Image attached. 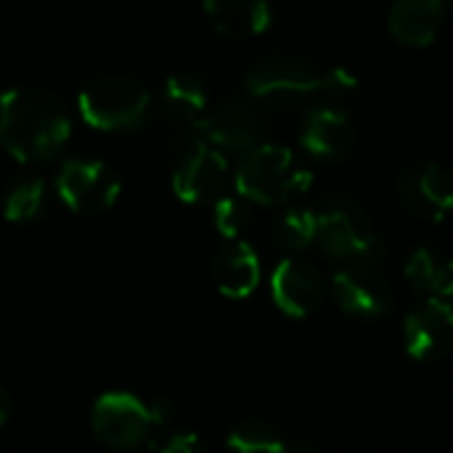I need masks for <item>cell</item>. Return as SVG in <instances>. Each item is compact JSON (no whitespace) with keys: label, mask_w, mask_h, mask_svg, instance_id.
Instances as JSON below:
<instances>
[{"label":"cell","mask_w":453,"mask_h":453,"mask_svg":"<svg viewBox=\"0 0 453 453\" xmlns=\"http://www.w3.org/2000/svg\"><path fill=\"white\" fill-rule=\"evenodd\" d=\"M358 85L356 74L342 66L316 69L300 56H271L257 61L247 72V90L252 96H289L313 90H353Z\"/></svg>","instance_id":"cell-4"},{"label":"cell","mask_w":453,"mask_h":453,"mask_svg":"<svg viewBox=\"0 0 453 453\" xmlns=\"http://www.w3.org/2000/svg\"><path fill=\"white\" fill-rule=\"evenodd\" d=\"M42 204H45V180L40 175H24L8 188L3 199V212L8 220L21 223L37 218Z\"/></svg>","instance_id":"cell-19"},{"label":"cell","mask_w":453,"mask_h":453,"mask_svg":"<svg viewBox=\"0 0 453 453\" xmlns=\"http://www.w3.org/2000/svg\"><path fill=\"white\" fill-rule=\"evenodd\" d=\"M300 143L313 157L342 159L356 146V125L337 106H313L303 119Z\"/></svg>","instance_id":"cell-13"},{"label":"cell","mask_w":453,"mask_h":453,"mask_svg":"<svg viewBox=\"0 0 453 453\" xmlns=\"http://www.w3.org/2000/svg\"><path fill=\"white\" fill-rule=\"evenodd\" d=\"M72 133V117L50 90L13 85L0 93V143L21 162L53 157Z\"/></svg>","instance_id":"cell-1"},{"label":"cell","mask_w":453,"mask_h":453,"mask_svg":"<svg viewBox=\"0 0 453 453\" xmlns=\"http://www.w3.org/2000/svg\"><path fill=\"white\" fill-rule=\"evenodd\" d=\"M281 453H316V451H313L311 446H305V443H287Z\"/></svg>","instance_id":"cell-28"},{"label":"cell","mask_w":453,"mask_h":453,"mask_svg":"<svg viewBox=\"0 0 453 453\" xmlns=\"http://www.w3.org/2000/svg\"><path fill=\"white\" fill-rule=\"evenodd\" d=\"M281 435L263 419H247L228 433V449L234 453H281Z\"/></svg>","instance_id":"cell-21"},{"label":"cell","mask_w":453,"mask_h":453,"mask_svg":"<svg viewBox=\"0 0 453 453\" xmlns=\"http://www.w3.org/2000/svg\"><path fill=\"white\" fill-rule=\"evenodd\" d=\"M151 453H207L202 441L194 433H173L157 443H151Z\"/></svg>","instance_id":"cell-24"},{"label":"cell","mask_w":453,"mask_h":453,"mask_svg":"<svg viewBox=\"0 0 453 453\" xmlns=\"http://www.w3.org/2000/svg\"><path fill=\"white\" fill-rule=\"evenodd\" d=\"M443 16L446 5L441 0H401L390 8L388 24L401 42L425 48L438 37Z\"/></svg>","instance_id":"cell-16"},{"label":"cell","mask_w":453,"mask_h":453,"mask_svg":"<svg viewBox=\"0 0 453 453\" xmlns=\"http://www.w3.org/2000/svg\"><path fill=\"white\" fill-rule=\"evenodd\" d=\"M313 183L311 170L295 162V154L284 143L250 146L236 167V191L242 199L257 204H279L289 196L308 191Z\"/></svg>","instance_id":"cell-2"},{"label":"cell","mask_w":453,"mask_h":453,"mask_svg":"<svg viewBox=\"0 0 453 453\" xmlns=\"http://www.w3.org/2000/svg\"><path fill=\"white\" fill-rule=\"evenodd\" d=\"M212 276L226 297H250L260 284V257L255 247L244 239L228 242L212 263Z\"/></svg>","instance_id":"cell-15"},{"label":"cell","mask_w":453,"mask_h":453,"mask_svg":"<svg viewBox=\"0 0 453 453\" xmlns=\"http://www.w3.org/2000/svg\"><path fill=\"white\" fill-rule=\"evenodd\" d=\"M204 13L226 35H257L273 21V8L263 0H207Z\"/></svg>","instance_id":"cell-17"},{"label":"cell","mask_w":453,"mask_h":453,"mask_svg":"<svg viewBox=\"0 0 453 453\" xmlns=\"http://www.w3.org/2000/svg\"><path fill=\"white\" fill-rule=\"evenodd\" d=\"M8 411H11V401H8V393L0 388V427H3L5 419H8Z\"/></svg>","instance_id":"cell-27"},{"label":"cell","mask_w":453,"mask_h":453,"mask_svg":"<svg viewBox=\"0 0 453 453\" xmlns=\"http://www.w3.org/2000/svg\"><path fill=\"white\" fill-rule=\"evenodd\" d=\"M316 231H319V215L305 207H292L281 212L276 223V239L289 250H305L308 244H313Z\"/></svg>","instance_id":"cell-22"},{"label":"cell","mask_w":453,"mask_h":453,"mask_svg":"<svg viewBox=\"0 0 453 453\" xmlns=\"http://www.w3.org/2000/svg\"><path fill=\"white\" fill-rule=\"evenodd\" d=\"M319 247L342 263H380L382 257V239L369 218V212L353 202L342 199L319 212Z\"/></svg>","instance_id":"cell-5"},{"label":"cell","mask_w":453,"mask_h":453,"mask_svg":"<svg viewBox=\"0 0 453 453\" xmlns=\"http://www.w3.org/2000/svg\"><path fill=\"white\" fill-rule=\"evenodd\" d=\"M441 297H443V300H449V303L453 305V260L446 265V281H443Z\"/></svg>","instance_id":"cell-26"},{"label":"cell","mask_w":453,"mask_h":453,"mask_svg":"<svg viewBox=\"0 0 453 453\" xmlns=\"http://www.w3.org/2000/svg\"><path fill=\"white\" fill-rule=\"evenodd\" d=\"M271 295L273 303L295 319H305L319 311L326 295V281L321 271L300 257L281 260L271 273Z\"/></svg>","instance_id":"cell-11"},{"label":"cell","mask_w":453,"mask_h":453,"mask_svg":"<svg viewBox=\"0 0 453 453\" xmlns=\"http://www.w3.org/2000/svg\"><path fill=\"white\" fill-rule=\"evenodd\" d=\"M228 175V162L220 149L196 143L175 167L173 191L183 202H207L220 194Z\"/></svg>","instance_id":"cell-12"},{"label":"cell","mask_w":453,"mask_h":453,"mask_svg":"<svg viewBox=\"0 0 453 453\" xmlns=\"http://www.w3.org/2000/svg\"><path fill=\"white\" fill-rule=\"evenodd\" d=\"M196 133L210 146L220 149H250L257 135V117L244 104H220L194 122Z\"/></svg>","instance_id":"cell-14"},{"label":"cell","mask_w":453,"mask_h":453,"mask_svg":"<svg viewBox=\"0 0 453 453\" xmlns=\"http://www.w3.org/2000/svg\"><path fill=\"white\" fill-rule=\"evenodd\" d=\"M149 406L127 390H109L93 403V430L114 449L138 446L149 435Z\"/></svg>","instance_id":"cell-8"},{"label":"cell","mask_w":453,"mask_h":453,"mask_svg":"<svg viewBox=\"0 0 453 453\" xmlns=\"http://www.w3.org/2000/svg\"><path fill=\"white\" fill-rule=\"evenodd\" d=\"M149 417H151V425H165L170 417H173V403L167 398H159L149 406Z\"/></svg>","instance_id":"cell-25"},{"label":"cell","mask_w":453,"mask_h":453,"mask_svg":"<svg viewBox=\"0 0 453 453\" xmlns=\"http://www.w3.org/2000/svg\"><path fill=\"white\" fill-rule=\"evenodd\" d=\"M337 305L358 319H380L393 308V289L374 263H350L332 279Z\"/></svg>","instance_id":"cell-9"},{"label":"cell","mask_w":453,"mask_h":453,"mask_svg":"<svg viewBox=\"0 0 453 453\" xmlns=\"http://www.w3.org/2000/svg\"><path fill=\"white\" fill-rule=\"evenodd\" d=\"M403 276L411 287H417L419 292L430 295V297H441L443 281H446V265L435 257L433 250L419 247L414 250L406 263H403Z\"/></svg>","instance_id":"cell-20"},{"label":"cell","mask_w":453,"mask_h":453,"mask_svg":"<svg viewBox=\"0 0 453 453\" xmlns=\"http://www.w3.org/2000/svg\"><path fill=\"white\" fill-rule=\"evenodd\" d=\"M207 85L191 72H178L165 82V106L180 119H202L207 114Z\"/></svg>","instance_id":"cell-18"},{"label":"cell","mask_w":453,"mask_h":453,"mask_svg":"<svg viewBox=\"0 0 453 453\" xmlns=\"http://www.w3.org/2000/svg\"><path fill=\"white\" fill-rule=\"evenodd\" d=\"M212 218H215V228H218L228 242H236L239 234H242V231L247 228V223H250L247 199H242V196H220V199L215 202Z\"/></svg>","instance_id":"cell-23"},{"label":"cell","mask_w":453,"mask_h":453,"mask_svg":"<svg viewBox=\"0 0 453 453\" xmlns=\"http://www.w3.org/2000/svg\"><path fill=\"white\" fill-rule=\"evenodd\" d=\"M58 196L77 212L109 210L119 196V178L104 159L96 157H69L58 167L56 178Z\"/></svg>","instance_id":"cell-6"},{"label":"cell","mask_w":453,"mask_h":453,"mask_svg":"<svg viewBox=\"0 0 453 453\" xmlns=\"http://www.w3.org/2000/svg\"><path fill=\"white\" fill-rule=\"evenodd\" d=\"M403 207L430 223H441L453 210V175L441 162H414L398 175Z\"/></svg>","instance_id":"cell-7"},{"label":"cell","mask_w":453,"mask_h":453,"mask_svg":"<svg viewBox=\"0 0 453 453\" xmlns=\"http://www.w3.org/2000/svg\"><path fill=\"white\" fill-rule=\"evenodd\" d=\"M403 345L414 361H435L453 348V305L425 297L403 321Z\"/></svg>","instance_id":"cell-10"},{"label":"cell","mask_w":453,"mask_h":453,"mask_svg":"<svg viewBox=\"0 0 453 453\" xmlns=\"http://www.w3.org/2000/svg\"><path fill=\"white\" fill-rule=\"evenodd\" d=\"M77 106L82 119L98 130H130L146 122L151 93L135 77L101 74L80 90Z\"/></svg>","instance_id":"cell-3"}]
</instances>
